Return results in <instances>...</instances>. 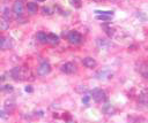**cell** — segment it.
Returning <instances> with one entry per match:
<instances>
[{
  "label": "cell",
  "mask_w": 148,
  "mask_h": 123,
  "mask_svg": "<svg viewBox=\"0 0 148 123\" xmlns=\"http://www.w3.org/2000/svg\"><path fill=\"white\" fill-rule=\"evenodd\" d=\"M42 11H43L44 15H51V14H52V10H51L49 7H43V8H42Z\"/></svg>",
  "instance_id": "cell-18"
},
{
  "label": "cell",
  "mask_w": 148,
  "mask_h": 123,
  "mask_svg": "<svg viewBox=\"0 0 148 123\" xmlns=\"http://www.w3.org/2000/svg\"><path fill=\"white\" fill-rule=\"evenodd\" d=\"M37 72L39 76H46L51 72V66L49 62H43L38 68H37Z\"/></svg>",
  "instance_id": "cell-3"
},
{
  "label": "cell",
  "mask_w": 148,
  "mask_h": 123,
  "mask_svg": "<svg viewBox=\"0 0 148 123\" xmlns=\"http://www.w3.org/2000/svg\"><path fill=\"white\" fill-rule=\"evenodd\" d=\"M37 1H40L42 2V1H45V0H37Z\"/></svg>",
  "instance_id": "cell-26"
},
{
  "label": "cell",
  "mask_w": 148,
  "mask_h": 123,
  "mask_svg": "<svg viewBox=\"0 0 148 123\" xmlns=\"http://www.w3.org/2000/svg\"><path fill=\"white\" fill-rule=\"evenodd\" d=\"M103 112H104L105 114H108V115H112V114L114 113V108L111 107V106H105V107L103 108Z\"/></svg>",
  "instance_id": "cell-16"
},
{
  "label": "cell",
  "mask_w": 148,
  "mask_h": 123,
  "mask_svg": "<svg viewBox=\"0 0 148 123\" xmlns=\"http://www.w3.org/2000/svg\"><path fill=\"white\" fill-rule=\"evenodd\" d=\"M59 41V37L54 33H49L47 34V43H51V44H58Z\"/></svg>",
  "instance_id": "cell-10"
},
{
  "label": "cell",
  "mask_w": 148,
  "mask_h": 123,
  "mask_svg": "<svg viewBox=\"0 0 148 123\" xmlns=\"http://www.w3.org/2000/svg\"><path fill=\"white\" fill-rule=\"evenodd\" d=\"M112 77V72H110L109 70H103V71H99L97 72V78L98 79H109Z\"/></svg>",
  "instance_id": "cell-8"
},
{
  "label": "cell",
  "mask_w": 148,
  "mask_h": 123,
  "mask_svg": "<svg viewBox=\"0 0 148 123\" xmlns=\"http://www.w3.org/2000/svg\"><path fill=\"white\" fill-rule=\"evenodd\" d=\"M69 3L74 7V8H80L82 6V1L81 0H68Z\"/></svg>",
  "instance_id": "cell-15"
},
{
  "label": "cell",
  "mask_w": 148,
  "mask_h": 123,
  "mask_svg": "<svg viewBox=\"0 0 148 123\" xmlns=\"http://www.w3.org/2000/svg\"><path fill=\"white\" fill-rule=\"evenodd\" d=\"M13 11L17 15V16H21L23 14V3L20 1V0H16L14 6H13Z\"/></svg>",
  "instance_id": "cell-5"
},
{
  "label": "cell",
  "mask_w": 148,
  "mask_h": 123,
  "mask_svg": "<svg viewBox=\"0 0 148 123\" xmlns=\"http://www.w3.org/2000/svg\"><path fill=\"white\" fill-rule=\"evenodd\" d=\"M25 91H27V92H32V87L28 85V86H25Z\"/></svg>",
  "instance_id": "cell-24"
},
{
  "label": "cell",
  "mask_w": 148,
  "mask_h": 123,
  "mask_svg": "<svg viewBox=\"0 0 148 123\" xmlns=\"http://www.w3.org/2000/svg\"><path fill=\"white\" fill-rule=\"evenodd\" d=\"M104 29L106 30L105 32H106L109 36H113V29H112V28H110V26H106V25H105V26H104Z\"/></svg>",
  "instance_id": "cell-19"
},
{
  "label": "cell",
  "mask_w": 148,
  "mask_h": 123,
  "mask_svg": "<svg viewBox=\"0 0 148 123\" xmlns=\"http://www.w3.org/2000/svg\"><path fill=\"white\" fill-rule=\"evenodd\" d=\"M89 99H90V98H89L88 95H86V97L82 98V102H83V103H88V102H89Z\"/></svg>",
  "instance_id": "cell-22"
},
{
  "label": "cell",
  "mask_w": 148,
  "mask_h": 123,
  "mask_svg": "<svg viewBox=\"0 0 148 123\" xmlns=\"http://www.w3.org/2000/svg\"><path fill=\"white\" fill-rule=\"evenodd\" d=\"M3 116H5V113L2 110H0V117H3Z\"/></svg>",
  "instance_id": "cell-25"
},
{
  "label": "cell",
  "mask_w": 148,
  "mask_h": 123,
  "mask_svg": "<svg viewBox=\"0 0 148 123\" xmlns=\"http://www.w3.org/2000/svg\"><path fill=\"white\" fill-rule=\"evenodd\" d=\"M68 40L71 44H74V45H77L82 41V36L80 32L77 31H71L68 33Z\"/></svg>",
  "instance_id": "cell-2"
},
{
  "label": "cell",
  "mask_w": 148,
  "mask_h": 123,
  "mask_svg": "<svg viewBox=\"0 0 148 123\" xmlns=\"http://www.w3.org/2000/svg\"><path fill=\"white\" fill-rule=\"evenodd\" d=\"M96 18L99 20V21H110L111 20V16L110 15H103V14H97L96 15Z\"/></svg>",
  "instance_id": "cell-13"
},
{
  "label": "cell",
  "mask_w": 148,
  "mask_h": 123,
  "mask_svg": "<svg viewBox=\"0 0 148 123\" xmlns=\"http://www.w3.org/2000/svg\"><path fill=\"white\" fill-rule=\"evenodd\" d=\"M96 14H103V15H110L113 16V10H95Z\"/></svg>",
  "instance_id": "cell-17"
},
{
  "label": "cell",
  "mask_w": 148,
  "mask_h": 123,
  "mask_svg": "<svg viewBox=\"0 0 148 123\" xmlns=\"http://www.w3.org/2000/svg\"><path fill=\"white\" fill-rule=\"evenodd\" d=\"M61 71L65 72V74H68V75L69 74H74L76 71V66L74 63H72V62H67V63L61 66Z\"/></svg>",
  "instance_id": "cell-4"
},
{
  "label": "cell",
  "mask_w": 148,
  "mask_h": 123,
  "mask_svg": "<svg viewBox=\"0 0 148 123\" xmlns=\"http://www.w3.org/2000/svg\"><path fill=\"white\" fill-rule=\"evenodd\" d=\"M5 107H6V110H7V112H12V110L15 108V102H14V101H12V102L6 101Z\"/></svg>",
  "instance_id": "cell-14"
},
{
  "label": "cell",
  "mask_w": 148,
  "mask_h": 123,
  "mask_svg": "<svg viewBox=\"0 0 148 123\" xmlns=\"http://www.w3.org/2000/svg\"><path fill=\"white\" fill-rule=\"evenodd\" d=\"M10 75H12L13 79H15V80H21L22 77H23V74H22V71H21V68H18V67L14 68V69L10 71Z\"/></svg>",
  "instance_id": "cell-7"
},
{
  "label": "cell",
  "mask_w": 148,
  "mask_h": 123,
  "mask_svg": "<svg viewBox=\"0 0 148 123\" xmlns=\"http://www.w3.org/2000/svg\"><path fill=\"white\" fill-rule=\"evenodd\" d=\"M91 95H92V99L96 101V102H103L106 100V94L103 90L101 89H95L91 91Z\"/></svg>",
  "instance_id": "cell-1"
},
{
  "label": "cell",
  "mask_w": 148,
  "mask_h": 123,
  "mask_svg": "<svg viewBox=\"0 0 148 123\" xmlns=\"http://www.w3.org/2000/svg\"><path fill=\"white\" fill-rule=\"evenodd\" d=\"M82 63H83V66L84 67H87V68H95L96 67V64H97V62L95 61V59H92V57H90V56H88V57H84L83 59V61H82Z\"/></svg>",
  "instance_id": "cell-6"
},
{
  "label": "cell",
  "mask_w": 148,
  "mask_h": 123,
  "mask_svg": "<svg viewBox=\"0 0 148 123\" xmlns=\"http://www.w3.org/2000/svg\"><path fill=\"white\" fill-rule=\"evenodd\" d=\"M2 89H3L5 91H13V86H12V85H5Z\"/></svg>",
  "instance_id": "cell-21"
},
{
  "label": "cell",
  "mask_w": 148,
  "mask_h": 123,
  "mask_svg": "<svg viewBox=\"0 0 148 123\" xmlns=\"http://www.w3.org/2000/svg\"><path fill=\"white\" fill-rule=\"evenodd\" d=\"M37 39H38L40 43H47V34H46L45 32L40 31V32L37 33Z\"/></svg>",
  "instance_id": "cell-12"
},
{
  "label": "cell",
  "mask_w": 148,
  "mask_h": 123,
  "mask_svg": "<svg viewBox=\"0 0 148 123\" xmlns=\"http://www.w3.org/2000/svg\"><path fill=\"white\" fill-rule=\"evenodd\" d=\"M27 9H28L30 13H37L38 6H37V3H35V2H28V3H27Z\"/></svg>",
  "instance_id": "cell-11"
},
{
  "label": "cell",
  "mask_w": 148,
  "mask_h": 123,
  "mask_svg": "<svg viewBox=\"0 0 148 123\" xmlns=\"http://www.w3.org/2000/svg\"><path fill=\"white\" fill-rule=\"evenodd\" d=\"M5 41H6V40H5V38L0 36V47H2V46H3V44H5Z\"/></svg>",
  "instance_id": "cell-23"
},
{
  "label": "cell",
  "mask_w": 148,
  "mask_h": 123,
  "mask_svg": "<svg viewBox=\"0 0 148 123\" xmlns=\"http://www.w3.org/2000/svg\"><path fill=\"white\" fill-rule=\"evenodd\" d=\"M97 45L102 49H108L109 46H110V43L108 40H105V39H97Z\"/></svg>",
  "instance_id": "cell-9"
},
{
  "label": "cell",
  "mask_w": 148,
  "mask_h": 123,
  "mask_svg": "<svg viewBox=\"0 0 148 123\" xmlns=\"http://www.w3.org/2000/svg\"><path fill=\"white\" fill-rule=\"evenodd\" d=\"M5 17L7 18V21H8V20L12 17V14H10V11H9L8 9H5Z\"/></svg>",
  "instance_id": "cell-20"
}]
</instances>
